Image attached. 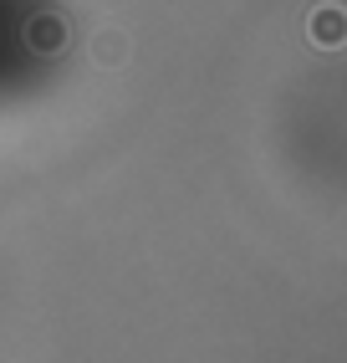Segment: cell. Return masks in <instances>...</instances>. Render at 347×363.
Here are the masks:
<instances>
[{"label":"cell","mask_w":347,"mask_h":363,"mask_svg":"<svg viewBox=\"0 0 347 363\" xmlns=\"http://www.w3.org/2000/svg\"><path fill=\"white\" fill-rule=\"evenodd\" d=\"M92 62L97 67H123L128 62V36L123 31H97L92 36Z\"/></svg>","instance_id":"cell-2"},{"label":"cell","mask_w":347,"mask_h":363,"mask_svg":"<svg viewBox=\"0 0 347 363\" xmlns=\"http://www.w3.org/2000/svg\"><path fill=\"white\" fill-rule=\"evenodd\" d=\"M307 36H312L317 46H342V41H347V11H337V6H322V11H312V21H307Z\"/></svg>","instance_id":"cell-1"}]
</instances>
